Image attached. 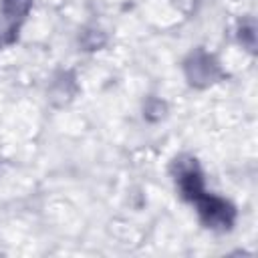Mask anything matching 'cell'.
Listing matches in <instances>:
<instances>
[{
    "label": "cell",
    "instance_id": "obj_1",
    "mask_svg": "<svg viewBox=\"0 0 258 258\" xmlns=\"http://www.w3.org/2000/svg\"><path fill=\"white\" fill-rule=\"evenodd\" d=\"M194 204H198L200 216H202V220L208 228L228 230L234 224V208L228 202H224L216 196H208L204 191Z\"/></svg>",
    "mask_w": 258,
    "mask_h": 258
},
{
    "label": "cell",
    "instance_id": "obj_2",
    "mask_svg": "<svg viewBox=\"0 0 258 258\" xmlns=\"http://www.w3.org/2000/svg\"><path fill=\"white\" fill-rule=\"evenodd\" d=\"M185 71H187V77H189V81L194 85H208L218 75L216 62L208 54H202V52L196 54V56H191V60L187 62Z\"/></svg>",
    "mask_w": 258,
    "mask_h": 258
},
{
    "label": "cell",
    "instance_id": "obj_3",
    "mask_svg": "<svg viewBox=\"0 0 258 258\" xmlns=\"http://www.w3.org/2000/svg\"><path fill=\"white\" fill-rule=\"evenodd\" d=\"M30 8V0H2V16L8 24V32H14L16 22L24 18Z\"/></svg>",
    "mask_w": 258,
    "mask_h": 258
}]
</instances>
